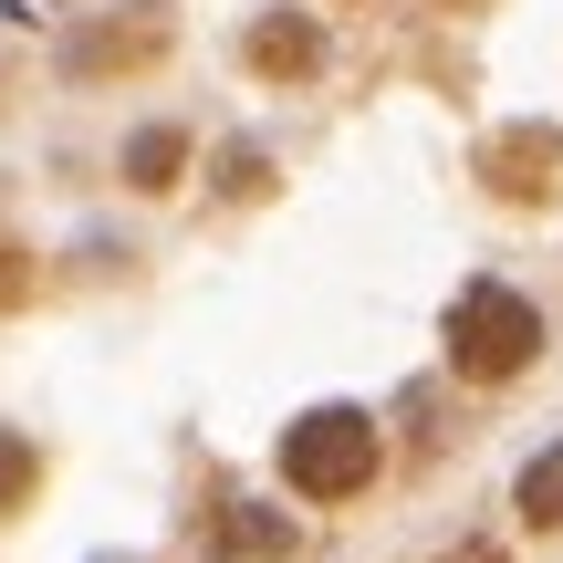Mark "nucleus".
Wrapping results in <instances>:
<instances>
[{
    "instance_id": "1",
    "label": "nucleus",
    "mask_w": 563,
    "mask_h": 563,
    "mask_svg": "<svg viewBox=\"0 0 563 563\" xmlns=\"http://www.w3.org/2000/svg\"><path fill=\"white\" fill-rule=\"evenodd\" d=\"M272 470H282V490L292 501H313V511H344V501H365L376 490V470H386V428L365 418V407H302L292 428H282V449H272Z\"/></svg>"
},
{
    "instance_id": "2",
    "label": "nucleus",
    "mask_w": 563,
    "mask_h": 563,
    "mask_svg": "<svg viewBox=\"0 0 563 563\" xmlns=\"http://www.w3.org/2000/svg\"><path fill=\"white\" fill-rule=\"evenodd\" d=\"M439 344H449V376L460 386H522L532 365H543V302L522 292V282H470L460 302H449V323H439Z\"/></svg>"
},
{
    "instance_id": "3",
    "label": "nucleus",
    "mask_w": 563,
    "mask_h": 563,
    "mask_svg": "<svg viewBox=\"0 0 563 563\" xmlns=\"http://www.w3.org/2000/svg\"><path fill=\"white\" fill-rule=\"evenodd\" d=\"M481 188L511 209H553L563 199V125H501L481 146Z\"/></svg>"
},
{
    "instance_id": "4",
    "label": "nucleus",
    "mask_w": 563,
    "mask_h": 563,
    "mask_svg": "<svg viewBox=\"0 0 563 563\" xmlns=\"http://www.w3.org/2000/svg\"><path fill=\"white\" fill-rule=\"evenodd\" d=\"M302 553V522L282 501H251V490H230V501H209V532H199V563H292Z\"/></svg>"
},
{
    "instance_id": "5",
    "label": "nucleus",
    "mask_w": 563,
    "mask_h": 563,
    "mask_svg": "<svg viewBox=\"0 0 563 563\" xmlns=\"http://www.w3.org/2000/svg\"><path fill=\"white\" fill-rule=\"evenodd\" d=\"M241 53H251V74H272V84H302L323 63V32L302 11H272V21H251L241 32Z\"/></svg>"
},
{
    "instance_id": "6",
    "label": "nucleus",
    "mask_w": 563,
    "mask_h": 563,
    "mask_svg": "<svg viewBox=\"0 0 563 563\" xmlns=\"http://www.w3.org/2000/svg\"><path fill=\"white\" fill-rule=\"evenodd\" d=\"M511 522H522L532 543H553V532H563V439L532 449V460L511 470Z\"/></svg>"
},
{
    "instance_id": "7",
    "label": "nucleus",
    "mask_w": 563,
    "mask_h": 563,
    "mask_svg": "<svg viewBox=\"0 0 563 563\" xmlns=\"http://www.w3.org/2000/svg\"><path fill=\"white\" fill-rule=\"evenodd\" d=\"M188 157H199L188 125H136V136H125V188H136V199H167V188L188 178Z\"/></svg>"
},
{
    "instance_id": "8",
    "label": "nucleus",
    "mask_w": 563,
    "mask_h": 563,
    "mask_svg": "<svg viewBox=\"0 0 563 563\" xmlns=\"http://www.w3.org/2000/svg\"><path fill=\"white\" fill-rule=\"evenodd\" d=\"M42 481H53V460H42V439H21V428H0V522H21V511L42 501Z\"/></svg>"
},
{
    "instance_id": "9",
    "label": "nucleus",
    "mask_w": 563,
    "mask_h": 563,
    "mask_svg": "<svg viewBox=\"0 0 563 563\" xmlns=\"http://www.w3.org/2000/svg\"><path fill=\"white\" fill-rule=\"evenodd\" d=\"M21 302H32V251L0 241V313H21Z\"/></svg>"
},
{
    "instance_id": "10",
    "label": "nucleus",
    "mask_w": 563,
    "mask_h": 563,
    "mask_svg": "<svg viewBox=\"0 0 563 563\" xmlns=\"http://www.w3.org/2000/svg\"><path fill=\"white\" fill-rule=\"evenodd\" d=\"M439 563H511V553H501V543H449Z\"/></svg>"
},
{
    "instance_id": "11",
    "label": "nucleus",
    "mask_w": 563,
    "mask_h": 563,
    "mask_svg": "<svg viewBox=\"0 0 563 563\" xmlns=\"http://www.w3.org/2000/svg\"><path fill=\"white\" fill-rule=\"evenodd\" d=\"M449 11H481V0H449Z\"/></svg>"
}]
</instances>
